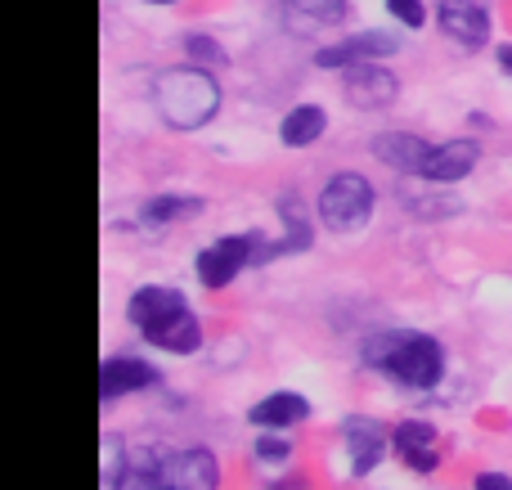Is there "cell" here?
I'll return each instance as SVG.
<instances>
[{
    "mask_svg": "<svg viewBox=\"0 0 512 490\" xmlns=\"http://www.w3.org/2000/svg\"><path fill=\"white\" fill-rule=\"evenodd\" d=\"M364 365H373L378 374H387L391 383H400V387L427 392V387H436L445 378V347L432 333L387 329L364 342Z\"/></svg>",
    "mask_w": 512,
    "mask_h": 490,
    "instance_id": "1",
    "label": "cell"
},
{
    "mask_svg": "<svg viewBox=\"0 0 512 490\" xmlns=\"http://www.w3.org/2000/svg\"><path fill=\"white\" fill-rule=\"evenodd\" d=\"M126 320L153 342V347L171 351V356H194L203 347V324L189 311V302L176 293V288L162 284H144L131 293V306H126Z\"/></svg>",
    "mask_w": 512,
    "mask_h": 490,
    "instance_id": "2",
    "label": "cell"
},
{
    "mask_svg": "<svg viewBox=\"0 0 512 490\" xmlns=\"http://www.w3.org/2000/svg\"><path fill=\"white\" fill-rule=\"evenodd\" d=\"M153 108L171 131H198L221 113V81H216V72L198 68V63L167 68L153 81Z\"/></svg>",
    "mask_w": 512,
    "mask_h": 490,
    "instance_id": "3",
    "label": "cell"
},
{
    "mask_svg": "<svg viewBox=\"0 0 512 490\" xmlns=\"http://www.w3.org/2000/svg\"><path fill=\"white\" fill-rule=\"evenodd\" d=\"M373 180L360 171H337L324 189H319V221L333 234H360L373 221Z\"/></svg>",
    "mask_w": 512,
    "mask_h": 490,
    "instance_id": "4",
    "label": "cell"
},
{
    "mask_svg": "<svg viewBox=\"0 0 512 490\" xmlns=\"http://www.w3.org/2000/svg\"><path fill=\"white\" fill-rule=\"evenodd\" d=\"M265 239H261V230H243V234H221L216 243H207L203 252L194 257V266H198V284L203 288H230L234 279L243 275V270H252V266H265Z\"/></svg>",
    "mask_w": 512,
    "mask_h": 490,
    "instance_id": "5",
    "label": "cell"
},
{
    "mask_svg": "<svg viewBox=\"0 0 512 490\" xmlns=\"http://www.w3.org/2000/svg\"><path fill=\"white\" fill-rule=\"evenodd\" d=\"M153 468H158V477H162V490H221V464H216V455L203 446L158 455Z\"/></svg>",
    "mask_w": 512,
    "mask_h": 490,
    "instance_id": "6",
    "label": "cell"
},
{
    "mask_svg": "<svg viewBox=\"0 0 512 490\" xmlns=\"http://www.w3.org/2000/svg\"><path fill=\"white\" fill-rule=\"evenodd\" d=\"M342 95L351 108H364V113H382V108H391L400 99V77L387 68H378V63H351V68H342Z\"/></svg>",
    "mask_w": 512,
    "mask_h": 490,
    "instance_id": "7",
    "label": "cell"
},
{
    "mask_svg": "<svg viewBox=\"0 0 512 490\" xmlns=\"http://www.w3.org/2000/svg\"><path fill=\"white\" fill-rule=\"evenodd\" d=\"M436 23L463 50H481L490 41V9L486 0H436Z\"/></svg>",
    "mask_w": 512,
    "mask_h": 490,
    "instance_id": "8",
    "label": "cell"
},
{
    "mask_svg": "<svg viewBox=\"0 0 512 490\" xmlns=\"http://www.w3.org/2000/svg\"><path fill=\"white\" fill-rule=\"evenodd\" d=\"M342 441H346V455H351V477H369L373 468L387 459L391 428H382L378 419H364V414H355V419L342 423Z\"/></svg>",
    "mask_w": 512,
    "mask_h": 490,
    "instance_id": "9",
    "label": "cell"
},
{
    "mask_svg": "<svg viewBox=\"0 0 512 490\" xmlns=\"http://www.w3.org/2000/svg\"><path fill=\"white\" fill-rule=\"evenodd\" d=\"M391 450H396V459L409 468V473L427 477L441 468V450H436V428L423 419H405L391 428Z\"/></svg>",
    "mask_w": 512,
    "mask_h": 490,
    "instance_id": "10",
    "label": "cell"
},
{
    "mask_svg": "<svg viewBox=\"0 0 512 490\" xmlns=\"http://www.w3.org/2000/svg\"><path fill=\"white\" fill-rule=\"evenodd\" d=\"M400 41L391 32H355V36H342V41L324 45L315 50V68H351V63H369V59H387L396 54Z\"/></svg>",
    "mask_w": 512,
    "mask_h": 490,
    "instance_id": "11",
    "label": "cell"
},
{
    "mask_svg": "<svg viewBox=\"0 0 512 490\" xmlns=\"http://www.w3.org/2000/svg\"><path fill=\"white\" fill-rule=\"evenodd\" d=\"M369 149L382 167L400 171V176H423V162L432 158L436 144H427L423 135H414V131H382V135H373Z\"/></svg>",
    "mask_w": 512,
    "mask_h": 490,
    "instance_id": "12",
    "label": "cell"
},
{
    "mask_svg": "<svg viewBox=\"0 0 512 490\" xmlns=\"http://www.w3.org/2000/svg\"><path fill=\"white\" fill-rule=\"evenodd\" d=\"M158 387V369L140 356H113L99 365V401H117L131 392H149Z\"/></svg>",
    "mask_w": 512,
    "mask_h": 490,
    "instance_id": "13",
    "label": "cell"
},
{
    "mask_svg": "<svg viewBox=\"0 0 512 490\" xmlns=\"http://www.w3.org/2000/svg\"><path fill=\"white\" fill-rule=\"evenodd\" d=\"M481 162V144L477 140H445L432 149V158L423 162V180L432 185H459L463 176H472Z\"/></svg>",
    "mask_w": 512,
    "mask_h": 490,
    "instance_id": "14",
    "label": "cell"
},
{
    "mask_svg": "<svg viewBox=\"0 0 512 490\" xmlns=\"http://www.w3.org/2000/svg\"><path fill=\"white\" fill-rule=\"evenodd\" d=\"M346 18V0H283V23L297 36L328 32Z\"/></svg>",
    "mask_w": 512,
    "mask_h": 490,
    "instance_id": "15",
    "label": "cell"
},
{
    "mask_svg": "<svg viewBox=\"0 0 512 490\" xmlns=\"http://www.w3.org/2000/svg\"><path fill=\"white\" fill-rule=\"evenodd\" d=\"M248 419L256 428H297V423L310 419V401L301 392H270L265 401H256L248 410Z\"/></svg>",
    "mask_w": 512,
    "mask_h": 490,
    "instance_id": "16",
    "label": "cell"
},
{
    "mask_svg": "<svg viewBox=\"0 0 512 490\" xmlns=\"http://www.w3.org/2000/svg\"><path fill=\"white\" fill-rule=\"evenodd\" d=\"M324 131H328V113L319 104L288 108V113H283V122H279V140L288 144V149H306V144H315Z\"/></svg>",
    "mask_w": 512,
    "mask_h": 490,
    "instance_id": "17",
    "label": "cell"
},
{
    "mask_svg": "<svg viewBox=\"0 0 512 490\" xmlns=\"http://www.w3.org/2000/svg\"><path fill=\"white\" fill-rule=\"evenodd\" d=\"M203 198L194 194H158L140 207V225H176V221H194L203 216Z\"/></svg>",
    "mask_w": 512,
    "mask_h": 490,
    "instance_id": "18",
    "label": "cell"
},
{
    "mask_svg": "<svg viewBox=\"0 0 512 490\" xmlns=\"http://www.w3.org/2000/svg\"><path fill=\"white\" fill-rule=\"evenodd\" d=\"M185 54L194 63H212V68H225V50H221V41H216V36H203V32H189L185 36Z\"/></svg>",
    "mask_w": 512,
    "mask_h": 490,
    "instance_id": "19",
    "label": "cell"
},
{
    "mask_svg": "<svg viewBox=\"0 0 512 490\" xmlns=\"http://www.w3.org/2000/svg\"><path fill=\"white\" fill-rule=\"evenodd\" d=\"M252 459H256V464H288V459H292V441L274 428V437H256Z\"/></svg>",
    "mask_w": 512,
    "mask_h": 490,
    "instance_id": "20",
    "label": "cell"
},
{
    "mask_svg": "<svg viewBox=\"0 0 512 490\" xmlns=\"http://www.w3.org/2000/svg\"><path fill=\"white\" fill-rule=\"evenodd\" d=\"M99 468H104V482L108 486L126 473V446H122V437H113V432L104 437V459H99Z\"/></svg>",
    "mask_w": 512,
    "mask_h": 490,
    "instance_id": "21",
    "label": "cell"
},
{
    "mask_svg": "<svg viewBox=\"0 0 512 490\" xmlns=\"http://www.w3.org/2000/svg\"><path fill=\"white\" fill-rule=\"evenodd\" d=\"M108 490H162V477L158 468H126Z\"/></svg>",
    "mask_w": 512,
    "mask_h": 490,
    "instance_id": "22",
    "label": "cell"
},
{
    "mask_svg": "<svg viewBox=\"0 0 512 490\" xmlns=\"http://www.w3.org/2000/svg\"><path fill=\"white\" fill-rule=\"evenodd\" d=\"M382 5L396 14V23H405V27H423L427 23V9H423V0H382Z\"/></svg>",
    "mask_w": 512,
    "mask_h": 490,
    "instance_id": "23",
    "label": "cell"
},
{
    "mask_svg": "<svg viewBox=\"0 0 512 490\" xmlns=\"http://www.w3.org/2000/svg\"><path fill=\"white\" fill-rule=\"evenodd\" d=\"M472 490H512V477L508 473H481Z\"/></svg>",
    "mask_w": 512,
    "mask_h": 490,
    "instance_id": "24",
    "label": "cell"
},
{
    "mask_svg": "<svg viewBox=\"0 0 512 490\" xmlns=\"http://www.w3.org/2000/svg\"><path fill=\"white\" fill-rule=\"evenodd\" d=\"M270 490H306V477H279V482H270Z\"/></svg>",
    "mask_w": 512,
    "mask_h": 490,
    "instance_id": "25",
    "label": "cell"
},
{
    "mask_svg": "<svg viewBox=\"0 0 512 490\" xmlns=\"http://www.w3.org/2000/svg\"><path fill=\"white\" fill-rule=\"evenodd\" d=\"M499 68L512 77V45H499Z\"/></svg>",
    "mask_w": 512,
    "mask_h": 490,
    "instance_id": "26",
    "label": "cell"
},
{
    "mask_svg": "<svg viewBox=\"0 0 512 490\" xmlns=\"http://www.w3.org/2000/svg\"><path fill=\"white\" fill-rule=\"evenodd\" d=\"M149 5H176V0H149Z\"/></svg>",
    "mask_w": 512,
    "mask_h": 490,
    "instance_id": "27",
    "label": "cell"
}]
</instances>
